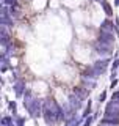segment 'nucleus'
<instances>
[{
	"mask_svg": "<svg viewBox=\"0 0 119 126\" xmlns=\"http://www.w3.org/2000/svg\"><path fill=\"white\" fill-rule=\"evenodd\" d=\"M99 2H100V5H102V8H104V11H105V13L107 14H108V16H111L113 13H111V5H110V3L108 2H105V0H99Z\"/></svg>",
	"mask_w": 119,
	"mask_h": 126,
	"instance_id": "nucleus-1",
	"label": "nucleus"
},
{
	"mask_svg": "<svg viewBox=\"0 0 119 126\" xmlns=\"http://www.w3.org/2000/svg\"><path fill=\"white\" fill-rule=\"evenodd\" d=\"M114 5H116V6L119 5V0H114Z\"/></svg>",
	"mask_w": 119,
	"mask_h": 126,
	"instance_id": "nucleus-2",
	"label": "nucleus"
}]
</instances>
